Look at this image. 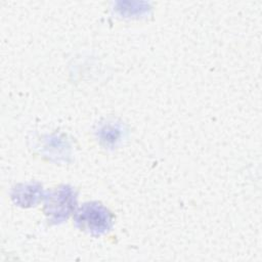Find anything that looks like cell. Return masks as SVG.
<instances>
[{
	"instance_id": "obj_1",
	"label": "cell",
	"mask_w": 262,
	"mask_h": 262,
	"mask_svg": "<svg viewBox=\"0 0 262 262\" xmlns=\"http://www.w3.org/2000/svg\"><path fill=\"white\" fill-rule=\"evenodd\" d=\"M80 228L93 234L106 232L112 226V215L106 208L97 203L83 205L76 214Z\"/></svg>"
},
{
	"instance_id": "obj_2",
	"label": "cell",
	"mask_w": 262,
	"mask_h": 262,
	"mask_svg": "<svg viewBox=\"0 0 262 262\" xmlns=\"http://www.w3.org/2000/svg\"><path fill=\"white\" fill-rule=\"evenodd\" d=\"M74 204L75 196L73 195V191L70 188L62 187L47 196V214L53 216L56 222L60 219H67L73 210Z\"/></svg>"
}]
</instances>
